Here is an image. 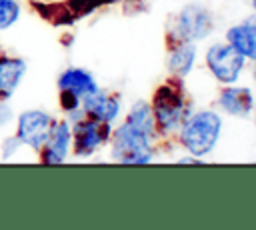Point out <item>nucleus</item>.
Masks as SVG:
<instances>
[{
  "label": "nucleus",
  "instance_id": "4",
  "mask_svg": "<svg viewBox=\"0 0 256 230\" xmlns=\"http://www.w3.org/2000/svg\"><path fill=\"white\" fill-rule=\"evenodd\" d=\"M212 32V16L206 8L198 4L186 6L176 20L168 28V44L174 42H192V40H202Z\"/></svg>",
  "mask_w": 256,
  "mask_h": 230
},
{
  "label": "nucleus",
  "instance_id": "15",
  "mask_svg": "<svg viewBox=\"0 0 256 230\" xmlns=\"http://www.w3.org/2000/svg\"><path fill=\"white\" fill-rule=\"evenodd\" d=\"M126 122L130 126H134L136 130L148 134L150 138H154L156 134V128H154V116H152V108L146 104V102H136L126 118Z\"/></svg>",
  "mask_w": 256,
  "mask_h": 230
},
{
  "label": "nucleus",
  "instance_id": "20",
  "mask_svg": "<svg viewBox=\"0 0 256 230\" xmlns=\"http://www.w3.org/2000/svg\"><path fill=\"white\" fill-rule=\"evenodd\" d=\"M254 80H256V66H254Z\"/></svg>",
  "mask_w": 256,
  "mask_h": 230
},
{
  "label": "nucleus",
  "instance_id": "9",
  "mask_svg": "<svg viewBox=\"0 0 256 230\" xmlns=\"http://www.w3.org/2000/svg\"><path fill=\"white\" fill-rule=\"evenodd\" d=\"M26 60L0 52V100H10L26 76Z\"/></svg>",
  "mask_w": 256,
  "mask_h": 230
},
{
  "label": "nucleus",
  "instance_id": "11",
  "mask_svg": "<svg viewBox=\"0 0 256 230\" xmlns=\"http://www.w3.org/2000/svg\"><path fill=\"white\" fill-rule=\"evenodd\" d=\"M56 86H58V90L72 92V94H76L80 98H84V96H88V94L98 90V84H96L94 76L84 68H66L58 76Z\"/></svg>",
  "mask_w": 256,
  "mask_h": 230
},
{
  "label": "nucleus",
  "instance_id": "14",
  "mask_svg": "<svg viewBox=\"0 0 256 230\" xmlns=\"http://www.w3.org/2000/svg\"><path fill=\"white\" fill-rule=\"evenodd\" d=\"M170 46V58H168V68L176 76H184L190 72L196 56V48L192 42H174Z\"/></svg>",
  "mask_w": 256,
  "mask_h": 230
},
{
  "label": "nucleus",
  "instance_id": "12",
  "mask_svg": "<svg viewBox=\"0 0 256 230\" xmlns=\"http://www.w3.org/2000/svg\"><path fill=\"white\" fill-rule=\"evenodd\" d=\"M218 102L228 114L242 116V118L248 116L254 106V98L248 88H224L220 92Z\"/></svg>",
  "mask_w": 256,
  "mask_h": 230
},
{
  "label": "nucleus",
  "instance_id": "16",
  "mask_svg": "<svg viewBox=\"0 0 256 230\" xmlns=\"http://www.w3.org/2000/svg\"><path fill=\"white\" fill-rule=\"evenodd\" d=\"M20 18L18 0H0V32L12 28Z\"/></svg>",
  "mask_w": 256,
  "mask_h": 230
},
{
  "label": "nucleus",
  "instance_id": "3",
  "mask_svg": "<svg viewBox=\"0 0 256 230\" xmlns=\"http://www.w3.org/2000/svg\"><path fill=\"white\" fill-rule=\"evenodd\" d=\"M112 156L122 164H146L152 160V138L128 122H124L112 136Z\"/></svg>",
  "mask_w": 256,
  "mask_h": 230
},
{
  "label": "nucleus",
  "instance_id": "2",
  "mask_svg": "<svg viewBox=\"0 0 256 230\" xmlns=\"http://www.w3.org/2000/svg\"><path fill=\"white\" fill-rule=\"evenodd\" d=\"M222 120L214 112H198L188 116L180 126V142L194 154L202 156L208 154L220 134Z\"/></svg>",
  "mask_w": 256,
  "mask_h": 230
},
{
  "label": "nucleus",
  "instance_id": "6",
  "mask_svg": "<svg viewBox=\"0 0 256 230\" xmlns=\"http://www.w3.org/2000/svg\"><path fill=\"white\" fill-rule=\"evenodd\" d=\"M70 128H72V150L76 156H90L112 136L110 122H100L90 116L80 118Z\"/></svg>",
  "mask_w": 256,
  "mask_h": 230
},
{
  "label": "nucleus",
  "instance_id": "17",
  "mask_svg": "<svg viewBox=\"0 0 256 230\" xmlns=\"http://www.w3.org/2000/svg\"><path fill=\"white\" fill-rule=\"evenodd\" d=\"M58 92H60V108H62L66 114L82 106V98H80V96H76V94H72V92H66V90H58Z\"/></svg>",
  "mask_w": 256,
  "mask_h": 230
},
{
  "label": "nucleus",
  "instance_id": "21",
  "mask_svg": "<svg viewBox=\"0 0 256 230\" xmlns=\"http://www.w3.org/2000/svg\"><path fill=\"white\" fill-rule=\"evenodd\" d=\"M252 4H254V10H256V0H252Z\"/></svg>",
  "mask_w": 256,
  "mask_h": 230
},
{
  "label": "nucleus",
  "instance_id": "7",
  "mask_svg": "<svg viewBox=\"0 0 256 230\" xmlns=\"http://www.w3.org/2000/svg\"><path fill=\"white\" fill-rule=\"evenodd\" d=\"M206 64L216 80L230 84L244 68V56L232 44H214L206 52Z\"/></svg>",
  "mask_w": 256,
  "mask_h": 230
},
{
  "label": "nucleus",
  "instance_id": "18",
  "mask_svg": "<svg viewBox=\"0 0 256 230\" xmlns=\"http://www.w3.org/2000/svg\"><path fill=\"white\" fill-rule=\"evenodd\" d=\"M20 148H22V142L18 140V136H16V134H12V136L4 138V142H2V160L12 158Z\"/></svg>",
  "mask_w": 256,
  "mask_h": 230
},
{
  "label": "nucleus",
  "instance_id": "19",
  "mask_svg": "<svg viewBox=\"0 0 256 230\" xmlns=\"http://www.w3.org/2000/svg\"><path fill=\"white\" fill-rule=\"evenodd\" d=\"M14 122V110L8 104V100H0V128Z\"/></svg>",
  "mask_w": 256,
  "mask_h": 230
},
{
  "label": "nucleus",
  "instance_id": "13",
  "mask_svg": "<svg viewBox=\"0 0 256 230\" xmlns=\"http://www.w3.org/2000/svg\"><path fill=\"white\" fill-rule=\"evenodd\" d=\"M226 38H228V44H232L244 58L256 60V24L254 22L232 26Z\"/></svg>",
  "mask_w": 256,
  "mask_h": 230
},
{
  "label": "nucleus",
  "instance_id": "1",
  "mask_svg": "<svg viewBox=\"0 0 256 230\" xmlns=\"http://www.w3.org/2000/svg\"><path fill=\"white\" fill-rule=\"evenodd\" d=\"M190 114V104L186 102L182 88L176 82H166L154 92L152 116L154 124L162 132H174Z\"/></svg>",
  "mask_w": 256,
  "mask_h": 230
},
{
  "label": "nucleus",
  "instance_id": "5",
  "mask_svg": "<svg viewBox=\"0 0 256 230\" xmlns=\"http://www.w3.org/2000/svg\"><path fill=\"white\" fill-rule=\"evenodd\" d=\"M52 124H54V118L48 112L38 110V108H30V110H24L22 114H18L16 136L22 142V146L38 152L46 144Z\"/></svg>",
  "mask_w": 256,
  "mask_h": 230
},
{
  "label": "nucleus",
  "instance_id": "8",
  "mask_svg": "<svg viewBox=\"0 0 256 230\" xmlns=\"http://www.w3.org/2000/svg\"><path fill=\"white\" fill-rule=\"evenodd\" d=\"M72 144V128L68 120H54L46 144L38 150V158L46 166H58L66 160Z\"/></svg>",
  "mask_w": 256,
  "mask_h": 230
},
{
  "label": "nucleus",
  "instance_id": "10",
  "mask_svg": "<svg viewBox=\"0 0 256 230\" xmlns=\"http://www.w3.org/2000/svg\"><path fill=\"white\" fill-rule=\"evenodd\" d=\"M82 110L86 116L96 118L100 122H114V118L120 112V98L98 88L96 92L82 98Z\"/></svg>",
  "mask_w": 256,
  "mask_h": 230
}]
</instances>
